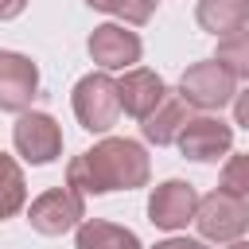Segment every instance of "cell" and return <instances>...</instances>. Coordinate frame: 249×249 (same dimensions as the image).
I'll return each instance as SVG.
<instances>
[{"label":"cell","mask_w":249,"mask_h":249,"mask_svg":"<svg viewBox=\"0 0 249 249\" xmlns=\"http://www.w3.org/2000/svg\"><path fill=\"white\" fill-rule=\"evenodd\" d=\"M148 175H152V160H148L144 144L128 140V136H105L101 144H93L89 152H82L66 163V187H74L86 198L148 187Z\"/></svg>","instance_id":"6da1fadb"},{"label":"cell","mask_w":249,"mask_h":249,"mask_svg":"<svg viewBox=\"0 0 249 249\" xmlns=\"http://www.w3.org/2000/svg\"><path fill=\"white\" fill-rule=\"evenodd\" d=\"M74 117L86 132H109L121 117V93H117V78H109V70H93L86 78H78L74 93H70Z\"/></svg>","instance_id":"7a4b0ae2"},{"label":"cell","mask_w":249,"mask_h":249,"mask_svg":"<svg viewBox=\"0 0 249 249\" xmlns=\"http://www.w3.org/2000/svg\"><path fill=\"white\" fill-rule=\"evenodd\" d=\"M195 226L206 241H237L245 230H249V198L241 195H230V191H210L198 198V210H195Z\"/></svg>","instance_id":"3957f363"},{"label":"cell","mask_w":249,"mask_h":249,"mask_svg":"<svg viewBox=\"0 0 249 249\" xmlns=\"http://www.w3.org/2000/svg\"><path fill=\"white\" fill-rule=\"evenodd\" d=\"M179 93L202 109V113H214L222 105H230L237 97V78L218 62V58H202V62H191L179 78Z\"/></svg>","instance_id":"277c9868"},{"label":"cell","mask_w":249,"mask_h":249,"mask_svg":"<svg viewBox=\"0 0 249 249\" xmlns=\"http://www.w3.org/2000/svg\"><path fill=\"white\" fill-rule=\"evenodd\" d=\"M27 222L43 237H62L86 222V195H78L74 187H51L27 206Z\"/></svg>","instance_id":"5b68a950"},{"label":"cell","mask_w":249,"mask_h":249,"mask_svg":"<svg viewBox=\"0 0 249 249\" xmlns=\"http://www.w3.org/2000/svg\"><path fill=\"white\" fill-rule=\"evenodd\" d=\"M12 144H16V152H19L27 163L43 167V163H54V160L62 156V128H58V121H54L51 113L27 109V113L16 117Z\"/></svg>","instance_id":"8992f818"},{"label":"cell","mask_w":249,"mask_h":249,"mask_svg":"<svg viewBox=\"0 0 249 249\" xmlns=\"http://www.w3.org/2000/svg\"><path fill=\"white\" fill-rule=\"evenodd\" d=\"M198 198L202 195L195 191V183H187V179H163L148 195V222L160 226V230H167V233H175L187 222H195Z\"/></svg>","instance_id":"52a82bcc"},{"label":"cell","mask_w":249,"mask_h":249,"mask_svg":"<svg viewBox=\"0 0 249 249\" xmlns=\"http://www.w3.org/2000/svg\"><path fill=\"white\" fill-rule=\"evenodd\" d=\"M86 51L101 70H132L144 54V43L136 31H128V23H97L86 39Z\"/></svg>","instance_id":"ba28073f"},{"label":"cell","mask_w":249,"mask_h":249,"mask_svg":"<svg viewBox=\"0 0 249 249\" xmlns=\"http://www.w3.org/2000/svg\"><path fill=\"white\" fill-rule=\"evenodd\" d=\"M179 152L195 163H218L222 156H230L233 148V128L222 121V117H210V113H198L187 121V128L179 132Z\"/></svg>","instance_id":"9c48e42d"},{"label":"cell","mask_w":249,"mask_h":249,"mask_svg":"<svg viewBox=\"0 0 249 249\" xmlns=\"http://www.w3.org/2000/svg\"><path fill=\"white\" fill-rule=\"evenodd\" d=\"M39 93V66L19 51H0V113H27Z\"/></svg>","instance_id":"30bf717a"},{"label":"cell","mask_w":249,"mask_h":249,"mask_svg":"<svg viewBox=\"0 0 249 249\" xmlns=\"http://www.w3.org/2000/svg\"><path fill=\"white\" fill-rule=\"evenodd\" d=\"M117 93H121V109H124L128 117L144 121V117H152L156 105L167 97V82H163L156 70H148V66H132V70H121Z\"/></svg>","instance_id":"8fae6325"},{"label":"cell","mask_w":249,"mask_h":249,"mask_svg":"<svg viewBox=\"0 0 249 249\" xmlns=\"http://www.w3.org/2000/svg\"><path fill=\"white\" fill-rule=\"evenodd\" d=\"M195 117V105L175 89H167V97L156 105V113L152 117H144L140 121V132H144V140L148 144H156V148H167V144H175L179 140V132L187 128V121Z\"/></svg>","instance_id":"7c38bea8"},{"label":"cell","mask_w":249,"mask_h":249,"mask_svg":"<svg viewBox=\"0 0 249 249\" xmlns=\"http://www.w3.org/2000/svg\"><path fill=\"white\" fill-rule=\"evenodd\" d=\"M195 19L214 39H226V35L249 27V0H198Z\"/></svg>","instance_id":"4fadbf2b"},{"label":"cell","mask_w":249,"mask_h":249,"mask_svg":"<svg viewBox=\"0 0 249 249\" xmlns=\"http://www.w3.org/2000/svg\"><path fill=\"white\" fill-rule=\"evenodd\" d=\"M74 249H144V245L124 226H113L105 218H86L74 230Z\"/></svg>","instance_id":"5bb4252c"},{"label":"cell","mask_w":249,"mask_h":249,"mask_svg":"<svg viewBox=\"0 0 249 249\" xmlns=\"http://www.w3.org/2000/svg\"><path fill=\"white\" fill-rule=\"evenodd\" d=\"M27 202V179H23V167L16 163V156H4L0 152V222L4 218H16Z\"/></svg>","instance_id":"9a60e30c"},{"label":"cell","mask_w":249,"mask_h":249,"mask_svg":"<svg viewBox=\"0 0 249 249\" xmlns=\"http://www.w3.org/2000/svg\"><path fill=\"white\" fill-rule=\"evenodd\" d=\"M93 12H105V16H117L121 23L128 27H144L152 16H156V4L160 0H86Z\"/></svg>","instance_id":"2e32d148"},{"label":"cell","mask_w":249,"mask_h":249,"mask_svg":"<svg viewBox=\"0 0 249 249\" xmlns=\"http://www.w3.org/2000/svg\"><path fill=\"white\" fill-rule=\"evenodd\" d=\"M233 78H249V27L218 39V54H214Z\"/></svg>","instance_id":"e0dca14e"},{"label":"cell","mask_w":249,"mask_h":249,"mask_svg":"<svg viewBox=\"0 0 249 249\" xmlns=\"http://www.w3.org/2000/svg\"><path fill=\"white\" fill-rule=\"evenodd\" d=\"M222 191L249 198V152L226 160V167H222Z\"/></svg>","instance_id":"ac0fdd59"},{"label":"cell","mask_w":249,"mask_h":249,"mask_svg":"<svg viewBox=\"0 0 249 249\" xmlns=\"http://www.w3.org/2000/svg\"><path fill=\"white\" fill-rule=\"evenodd\" d=\"M233 121L249 132V89H241V93L233 97Z\"/></svg>","instance_id":"d6986e66"},{"label":"cell","mask_w":249,"mask_h":249,"mask_svg":"<svg viewBox=\"0 0 249 249\" xmlns=\"http://www.w3.org/2000/svg\"><path fill=\"white\" fill-rule=\"evenodd\" d=\"M31 0H0V19H16Z\"/></svg>","instance_id":"ffe728a7"},{"label":"cell","mask_w":249,"mask_h":249,"mask_svg":"<svg viewBox=\"0 0 249 249\" xmlns=\"http://www.w3.org/2000/svg\"><path fill=\"white\" fill-rule=\"evenodd\" d=\"M152 249H198V241L195 237H167V241H160Z\"/></svg>","instance_id":"44dd1931"},{"label":"cell","mask_w":249,"mask_h":249,"mask_svg":"<svg viewBox=\"0 0 249 249\" xmlns=\"http://www.w3.org/2000/svg\"><path fill=\"white\" fill-rule=\"evenodd\" d=\"M198 249H210V245H206V241H198ZM222 249H249V241H241V237H237V241H226Z\"/></svg>","instance_id":"7402d4cb"}]
</instances>
